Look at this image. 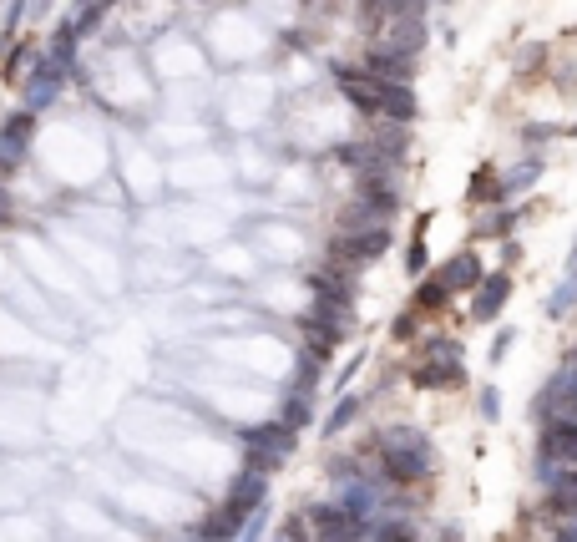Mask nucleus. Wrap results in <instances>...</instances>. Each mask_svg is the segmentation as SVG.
Segmentation results:
<instances>
[{
  "instance_id": "9",
  "label": "nucleus",
  "mask_w": 577,
  "mask_h": 542,
  "mask_svg": "<svg viewBox=\"0 0 577 542\" xmlns=\"http://www.w3.org/2000/svg\"><path fill=\"white\" fill-rule=\"evenodd\" d=\"M542 456L577 467V421H562V416L547 421V431H542Z\"/></svg>"
},
{
  "instance_id": "23",
  "label": "nucleus",
  "mask_w": 577,
  "mask_h": 542,
  "mask_svg": "<svg viewBox=\"0 0 577 542\" xmlns=\"http://www.w3.org/2000/svg\"><path fill=\"white\" fill-rule=\"evenodd\" d=\"M370 542H416V532H410L405 522H390V527H380Z\"/></svg>"
},
{
  "instance_id": "14",
  "label": "nucleus",
  "mask_w": 577,
  "mask_h": 542,
  "mask_svg": "<svg viewBox=\"0 0 577 542\" xmlns=\"http://www.w3.org/2000/svg\"><path fill=\"white\" fill-rule=\"evenodd\" d=\"M466 198H471V203H502V178H497V168H476Z\"/></svg>"
},
{
  "instance_id": "26",
  "label": "nucleus",
  "mask_w": 577,
  "mask_h": 542,
  "mask_svg": "<svg viewBox=\"0 0 577 542\" xmlns=\"http://www.w3.org/2000/svg\"><path fill=\"white\" fill-rule=\"evenodd\" d=\"M410 335H416V315H400L395 320V340H410Z\"/></svg>"
},
{
  "instance_id": "5",
  "label": "nucleus",
  "mask_w": 577,
  "mask_h": 542,
  "mask_svg": "<svg viewBox=\"0 0 577 542\" xmlns=\"http://www.w3.org/2000/svg\"><path fill=\"white\" fill-rule=\"evenodd\" d=\"M370 76H380V82H410V76H416V56L410 51H400V46H370L365 51V61H360Z\"/></svg>"
},
{
  "instance_id": "27",
  "label": "nucleus",
  "mask_w": 577,
  "mask_h": 542,
  "mask_svg": "<svg viewBox=\"0 0 577 542\" xmlns=\"http://www.w3.org/2000/svg\"><path fill=\"white\" fill-rule=\"evenodd\" d=\"M507 350H512V335H507V330H502V340H497V345H491V360H502V355H507Z\"/></svg>"
},
{
  "instance_id": "10",
  "label": "nucleus",
  "mask_w": 577,
  "mask_h": 542,
  "mask_svg": "<svg viewBox=\"0 0 577 542\" xmlns=\"http://www.w3.org/2000/svg\"><path fill=\"white\" fill-rule=\"evenodd\" d=\"M410 385H416V391H451V385H461V365L456 360H421L410 370Z\"/></svg>"
},
{
  "instance_id": "22",
  "label": "nucleus",
  "mask_w": 577,
  "mask_h": 542,
  "mask_svg": "<svg viewBox=\"0 0 577 542\" xmlns=\"http://www.w3.org/2000/svg\"><path fill=\"white\" fill-rule=\"evenodd\" d=\"M304 421H309V401H304V391H299V396L284 406V426H294V431H299Z\"/></svg>"
},
{
  "instance_id": "11",
  "label": "nucleus",
  "mask_w": 577,
  "mask_h": 542,
  "mask_svg": "<svg viewBox=\"0 0 577 542\" xmlns=\"http://www.w3.org/2000/svg\"><path fill=\"white\" fill-rule=\"evenodd\" d=\"M512 299V279L507 274H486L481 284H476V304H471V315L476 320H497V309Z\"/></svg>"
},
{
  "instance_id": "7",
  "label": "nucleus",
  "mask_w": 577,
  "mask_h": 542,
  "mask_svg": "<svg viewBox=\"0 0 577 542\" xmlns=\"http://www.w3.org/2000/svg\"><path fill=\"white\" fill-rule=\"evenodd\" d=\"M416 112H421V102H416V92H410V82H380V117L385 122L410 127Z\"/></svg>"
},
{
  "instance_id": "16",
  "label": "nucleus",
  "mask_w": 577,
  "mask_h": 542,
  "mask_svg": "<svg viewBox=\"0 0 577 542\" xmlns=\"http://www.w3.org/2000/svg\"><path fill=\"white\" fill-rule=\"evenodd\" d=\"M446 299H451V289L441 284V274L421 279V289H416V309H446Z\"/></svg>"
},
{
  "instance_id": "1",
  "label": "nucleus",
  "mask_w": 577,
  "mask_h": 542,
  "mask_svg": "<svg viewBox=\"0 0 577 542\" xmlns=\"http://www.w3.org/2000/svg\"><path fill=\"white\" fill-rule=\"evenodd\" d=\"M380 472L400 487L410 482H421L431 472V446L416 436V431H390L385 436V451H380Z\"/></svg>"
},
{
  "instance_id": "31",
  "label": "nucleus",
  "mask_w": 577,
  "mask_h": 542,
  "mask_svg": "<svg viewBox=\"0 0 577 542\" xmlns=\"http://www.w3.org/2000/svg\"><path fill=\"white\" fill-rule=\"evenodd\" d=\"M446 542H461V532H446Z\"/></svg>"
},
{
  "instance_id": "13",
  "label": "nucleus",
  "mask_w": 577,
  "mask_h": 542,
  "mask_svg": "<svg viewBox=\"0 0 577 542\" xmlns=\"http://www.w3.org/2000/svg\"><path fill=\"white\" fill-rule=\"evenodd\" d=\"M264 492H269V472H254V467H249V472H243V477L233 482L228 502H233V507H243V512L254 517V512L264 507Z\"/></svg>"
},
{
  "instance_id": "4",
  "label": "nucleus",
  "mask_w": 577,
  "mask_h": 542,
  "mask_svg": "<svg viewBox=\"0 0 577 542\" xmlns=\"http://www.w3.org/2000/svg\"><path fill=\"white\" fill-rule=\"evenodd\" d=\"M66 76L71 71H61L46 51H41V61L21 76V107H31V112H46L56 97H61V87H66Z\"/></svg>"
},
{
  "instance_id": "15",
  "label": "nucleus",
  "mask_w": 577,
  "mask_h": 542,
  "mask_svg": "<svg viewBox=\"0 0 577 542\" xmlns=\"http://www.w3.org/2000/svg\"><path fill=\"white\" fill-rule=\"evenodd\" d=\"M426 228H431V213H421L416 239H410V254H405V269H410V274H421V269H426V259H431V249H426Z\"/></svg>"
},
{
  "instance_id": "8",
  "label": "nucleus",
  "mask_w": 577,
  "mask_h": 542,
  "mask_svg": "<svg viewBox=\"0 0 577 542\" xmlns=\"http://www.w3.org/2000/svg\"><path fill=\"white\" fill-rule=\"evenodd\" d=\"M243 522H249V512L233 507V502H223V507H213V512L198 522V537H203V542H233V537L243 532Z\"/></svg>"
},
{
  "instance_id": "32",
  "label": "nucleus",
  "mask_w": 577,
  "mask_h": 542,
  "mask_svg": "<svg viewBox=\"0 0 577 542\" xmlns=\"http://www.w3.org/2000/svg\"><path fill=\"white\" fill-rule=\"evenodd\" d=\"M572 137H577V127H572Z\"/></svg>"
},
{
  "instance_id": "6",
  "label": "nucleus",
  "mask_w": 577,
  "mask_h": 542,
  "mask_svg": "<svg viewBox=\"0 0 577 542\" xmlns=\"http://www.w3.org/2000/svg\"><path fill=\"white\" fill-rule=\"evenodd\" d=\"M31 142H36V112H31V107H16L6 122H0V152H6L11 163H26Z\"/></svg>"
},
{
  "instance_id": "25",
  "label": "nucleus",
  "mask_w": 577,
  "mask_h": 542,
  "mask_svg": "<svg viewBox=\"0 0 577 542\" xmlns=\"http://www.w3.org/2000/svg\"><path fill=\"white\" fill-rule=\"evenodd\" d=\"M572 294H577V284H572V279H567V284H562V289H557V294H552V315H562V309H567V304H572Z\"/></svg>"
},
{
  "instance_id": "21",
  "label": "nucleus",
  "mask_w": 577,
  "mask_h": 542,
  "mask_svg": "<svg viewBox=\"0 0 577 542\" xmlns=\"http://www.w3.org/2000/svg\"><path fill=\"white\" fill-rule=\"evenodd\" d=\"M421 360H456L461 365V340H431Z\"/></svg>"
},
{
  "instance_id": "24",
  "label": "nucleus",
  "mask_w": 577,
  "mask_h": 542,
  "mask_svg": "<svg viewBox=\"0 0 577 542\" xmlns=\"http://www.w3.org/2000/svg\"><path fill=\"white\" fill-rule=\"evenodd\" d=\"M370 502H375V497H370V487H350V492H345V507H350L355 517H365V512H370Z\"/></svg>"
},
{
  "instance_id": "17",
  "label": "nucleus",
  "mask_w": 577,
  "mask_h": 542,
  "mask_svg": "<svg viewBox=\"0 0 577 542\" xmlns=\"http://www.w3.org/2000/svg\"><path fill=\"white\" fill-rule=\"evenodd\" d=\"M537 173H542V168H537V158H527L522 168H512V178H502V198H512V193L532 188V183H537Z\"/></svg>"
},
{
  "instance_id": "33",
  "label": "nucleus",
  "mask_w": 577,
  "mask_h": 542,
  "mask_svg": "<svg viewBox=\"0 0 577 542\" xmlns=\"http://www.w3.org/2000/svg\"><path fill=\"white\" fill-rule=\"evenodd\" d=\"M198 542H203V537H198Z\"/></svg>"
},
{
  "instance_id": "12",
  "label": "nucleus",
  "mask_w": 577,
  "mask_h": 542,
  "mask_svg": "<svg viewBox=\"0 0 577 542\" xmlns=\"http://www.w3.org/2000/svg\"><path fill=\"white\" fill-rule=\"evenodd\" d=\"M486 274H481V259L476 254H456V259H446V269H441V284L451 289V294H466V289H476Z\"/></svg>"
},
{
  "instance_id": "2",
  "label": "nucleus",
  "mask_w": 577,
  "mask_h": 542,
  "mask_svg": "<svg viewBox=\"0 0 577 542\" xmlns=\"http://www.w3.org/2000/svg\"><path fill=\"white\" fill-rule=\"evenodd\" d=\"M243 451H249V467L254 472H274V467H284L289 451H294V426L269 421V426L243 431Z\"/></svg>"
},
{
  "instance_id": "18",
  "label": "nucleus",
  "mask_w": 577,
  "mask_h": 542,
  "mask_svg": "<svg viewBox=\"0 0 577 542\" xmlns=\"http://www.w3.org/2000/svg\"><path fill=\"white\" fill-rule=\"evenodd\" d=\"M552 492H557V497H552V507H557V512H577V467H572L567 477H557V482H552Z\"/></svg>"
},
{
  "instance_id": "30",
  "label": "nucleus",
  "mask_w": 577,
  "mask_h": 542,
  "mask_svg": "<svg viewBox=\"0 0 577 542\" xmlns=\"http://www.w3.org/2000/svg\"><path fill=\"white\" fill-rule=\"evenodd\" d=\"M6 218H11V213H6V198H0V223H6Z\"/></svg>"
},
{
  "instance_id": "28",
  "label": "nucleus",
  "mask_w": 577,
  "mask_h": 542,
  "mask_svg": "<svg viewBox=\"0 0 577 542\" xmlns=\"http://www.w3.org/2000/svg\"><path fill=\"white\" fill-rule=\"evenodd\" d=\"M11 173H16V163H11V158H6V152H0V183H6V178H11Z\"/></svg>"
},
{
  "instance_id": "29",
  "label": "nucleus",
  "mask_w": 577,
  "mask_h": 542,
  "mask_svg": "<svg viewBox=\"0 0 577 542\" xmlns=\"http://www.w3.org/2000/svg\"><path fill=\"white\" fill-rule=\"evenodd\" d=\"M557 542H577V527H567V532H557Z\"/></svg>"
},
{
  "instance_id": "19",
  "label": "nucleus",
  "mask_w": 577,
  "mask_h": 542,
  "mask_svg": "<svg viewBox=\"0 0 577 542\" xmlns=\"http://www.w3.org/2000/svg\"><path fill=\"white\" fill-rule=\"evenodd\" d=\"M355 416H360V396H345V401L335 406V416H329V421H324V431H329V436H335V431H340V426H350Z\"/></svg>"
},
{
  "instance_id": "3",
  "label": "nucleus",
  "mask_w": 577,
  "mask_h": 542,
  "mask_svg": "<svg viewBox=\"0 0 577 542\" xmlns=\"http://www.w3.org/2000/svg\"><path fill=\"white\" fill-rule=\"evenodd\" d=\"M309 527H314L309 542H360V537L370 532L365 517H355L345 502H324V507H314V512H309Z\"/></svg>"
},
{
  "instance_id": "20",
  "label": "nucleus",
  "mask_w": 577,
  "mask_h": 542,
  "mask_svg": "<svg viewBox=\"0 0 577 542\" xmlns=\"http://www.w3.org/2000/svg\"><path fill=\"white\" fill-rule=\"evenodd\" d=\"M512 223H517V213L497 208V218H481V223H476V234H486V239H497V234H507Z\"/></svg>"
}]
</instances>
